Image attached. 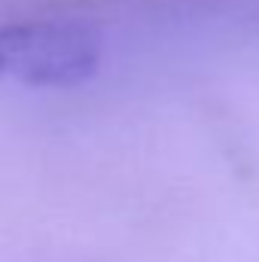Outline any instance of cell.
<instances>
[{
	"instance_id": "obj_1",
	"label": "cell",
	"mask_w": 259,
	"mask_h": 262,
	"mask_svg": "<svg viewBox=\"0 0 259 262\" xmlns=\"http://www.w3.org/2000/svg\"><path fill=\"white\" fill-rule=\"evenodd\" d=\"M101 64V37L82 21H31L0 31V73L28 85H79Z\"/></svg>"
}]
</instances>
